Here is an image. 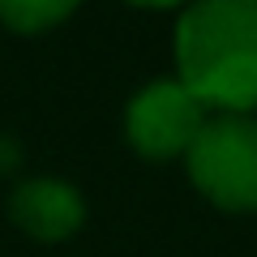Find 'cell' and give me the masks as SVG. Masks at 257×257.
I'll return each mask as SVG.
<instances>
[{
	"label": "cell",
	"instance_id": "1",
	"mask_svg": "<svg viewBox=\"0 0 257 257\" xmlns=\"http://www.w3.org/2000/svg\"><path fill=\"white\" fill-rule=\"evenodd\" d=\"M176 73L210 111H253L257 0H189L176 22Z\"/></svg>",
	"mask_w": 257,
	"mask_h": 257
},
{
	"label": "cell",
	"instance_id": "2",
	"mask_svg": "<svg viewBox=\"0 0 257 257\" xmlns=\"http://www.w3.org/2000/svg\"><path fill=\"white\" fill-rule=\"evenodd\" d=\"M189 180L219 210H257V120L248 111H210L184 155Z\"/></svg>",
	"mask_w": 257,
	"mask_h": 257
},
{
	"label": "cell",
	"instance_id": "3",
	"mask_svg": "<svg viewBox=\"0 0 257 257\" xmlns=\"http://www.w3.org/2000/svg\"><path fill=\"white\" fill-rule=\"evenodd\" d=\"M206 120L210 107L180 77H159L128 99L124 133L142 159H184Z\"/></svg>",
	"mask_w": 257,
	"mask_h": 257
},
{
	"label": "cell",
	"instance_id": "4",
	"mask_svg": "<svg viewBox=\"0 0 257 257\" xmlns=\"http://www.w3.org/2000/svg\"><path fill=\"white\" fill-rule=\"evenodd\" d=\"M9 219L35 240H64V236H73V231L82 227L86 202H82V193L69 180L35 176V180H22L18 189H13Z\"/></svg>",
	"mask_w": 257,
	"mask_h": 257
},
{
	"label": "cell",
	"instance_id": "5",
	"mask_svg": "<svg viewBox=\"0 0 257 257\" xmlns=\"http://www.w3.org/2000/svg\"><path fill=\"white\" fill-rule=\"evenodd\" d=\"M82 0H0V22L18 35H39V30L60 26Z\"/></svg>",
	"mask_w": 257,
	"mask_h": 257
},
{
	"label": "cell",
	"instance_id": "6",
	"mask_svg": "<svg viewBox=\"0 0 257 257\" xmlns=\"http://www.w3.org/2000/svg\"><path fill=\"white\" fill-rule=\"evenodd\" d=\"M128 5H142V9H172V5H189V0H128Z\"/></svg>",
	"mask_w": 257,
	"mask_h": 257
}]
</instances>
